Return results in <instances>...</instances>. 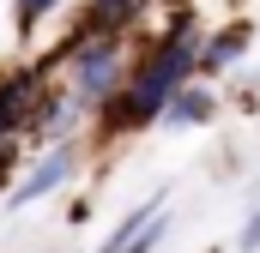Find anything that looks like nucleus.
Wrapping results in <instances>:
<instances>
[{"label": "nucleus", "instance_id": "nucleus-8", "mask_svg": "<svg viewBox=\"0 0 260 253\" xmlns=\"http://www.w3.org/2000/svg\"><path fill=\"white\" fill-rule=\"evenodd\" d=\"M254 247H260V211L248 217V229H242V253H254Z\"/></svg>", "mask_w": 260, "mask_h": 253}, {"label": "nucleus", "instance_id": "nucleus-1", "mask_svg": "<svg viewBox=\"0 0 260 253\" xmlns=\"http://www.w3.org/2000/svg\"><path fill=\"white\" fill-rule=\"evenodd\" d=\"M188 66H194V49H188L182 36H176L170 49H157V55H151V66H145V72H139V85H133V103H139V115H145V121H151V115L182 91Z\"/></svg>", "mask_w": 260, "mask_h": 253}, {"label": "nucleus", "instance_id": "nucleus-4", "mask_svg": "<svg viewBox=\"0 0 260 253\" xmlns=\"http://www.w3.org/2000/svg\"><path fill=\"white\" fill-rule=\"evenodd\" d=\"M242 49H248V24H230V30H218V36L206 43L200 66H212V72H218V66H230V61H236Z\"/></svg>", "mask_w": 260, "mask_h": 253}, {"label": "nucleus", "instance_id": "nucleus-5", "mask_svg": "<svg viewBox=\"0 0 260 253\" xmlns=\"http://www.w3.org/2000/svg\"><path fill=\"white\" fill-rule=\"evenodd\" d=\"M170 115H176V121H206L212 103H206V91H176V97H170Z\"/></svg>", "mask_w": 260, "mask_h": 253}, {"label": "nucleus", "instance_id": "nucleus-3", "mask_svg": "<svg viewBox=\"0 0 260 253\" xmlns=\"http://www.w3.org/2000/svg\"><path fill=\"white\" fill-rule=\"evenodd\" d=\"M109 85H115V49H91V55H79V103L103 97Z\"/></svg>", "mask_w": 260, "mask_h": 253}, {"label": "nucleus", "instance_id": "nucleus-7", "mask_svg": "<svg viewBox=\"0 0 260 253\" xmlns=\"http://www.w3.org/2000/svg\"><path fill=\"white\" fill-rule=\"evenodd\" d=\"M157 229H164V223L151 217L145 229H133V235H127V247H121V253H151V241H157Z\"/></svg>", "mask_w": 260, "mask_h": 253}, {"label": "nucleus", "instance_id": "nucleus-9", "mask_svg": "<svg viewBox=\"0 0 260 253\" xmlns=\"http://www.w3.org/2000/svg\"><path fill=\"white\" fill-rule=\"evenodd\" d=\"M91 6H103V18H127L133 0H91Z\"/></svg>", "mask_w": 260, "mask_h": 253}, {"label": "nucleus", "instance_id": "nucleus-6", "mask_svg": "<svg viewBox=\"0 0 260 253\" xmlns=\"http://www.w3.org/2000/svg\"><path fill=\"white\" fill-rule=\"evenodd\" d=\"M12 12H18V24L30 30V24H37L43 12H55V0H12Z\"/></svg>", "mask_w": 260, "mask_h": 253}, {"label": "nucleus", "instance_id": "nucleus-2", "mask_svg": "<svg viewBox=\"0 0 260 253\" xmlns=\"http://www.w3.org/2000/svg\"><path fill=\"white\" fill-rule=\"evenodd\" d=\"M67 175H73V151H55L49 163H37V169H30L18 187H12V205H30V199H43L49 187H61Z\"/></svg>", "mask_w": 260, "mask_h": 253}, {"label": "nucleus", "instance_id": "nucleus-10", "mask_svg": "<svg viewBox=\"0 0 260 253\" xmlns=\"http://www.w3.org/2000/svg\"><path fill=\"white\" fill-rule=\"evenodd\" d=\"M0 139H6V115H0ZM0 175H6V151H0Z\"/></svg>", "mask_w": 260, "mask_h": 253}]
</instances>
